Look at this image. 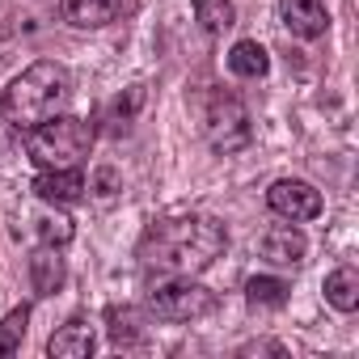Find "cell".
<instances>
[{"instance_id":"ac0fdd59","label":"cell","mask_w":359,"mask_h":359,"mask_svg":"<svg viewBox=\"0 0 359 359\" xmlns=\"http://www.w3.org/2000/svg\"><path fill=\"white\" fill-rule=\"evenodd\" d=\"M26 325H30V309H26V304H22V309H13L5 321H0V355H13V351L22 346Z\"/></svg>"},{"instance_id":"30bf717a","label":"cell","mask_w":359,"mask_h":359,"mask_svg":"<svg viewBox=\"0 0 359 359\" xmlns=\"http://www.w3.org/2000/svg\"><path fill=\"white\" fill-rule=\"evenodd\" d=\"M47 355L51 359H89L93 355V325L85 317L64 321L51 338H47Z\"/></svg>"},{"instance_id":"3957f363","label":"cell","mask_w":359,"mask_h":359,"mask_svg":"<svg viewBox=\"0 0 359 359\" xmlns=\"http://www.w3.org/2000/svg\"><path fill=\"white\" fill-rule=\"evenodd\" d=\"M93 148V123L76 114H51L34 127H26V156L39 169H72Z\"/></svg>"},{"instance_id":"7a4b0ae2","label":"cell","mask_w":359,"mask_h":359,"mask_svg":"<svg viewBox=\"0 0 359 359\" xmlns=\"http://www.w3.org/2000/svg\"><path fill=\"white\" fill-rule=\"evenodd\" d=\"M68 93H72L68 68L55 64V60H39V64H30L22 76L9 81L5 97H0V110H5V118H9L13 127L26 131V127L51 118V114L68 102Z\"/></svg>"},{"instance_id":"9a60e30c","label":"cell","mask_w":359,"mask_h":359,"mask_svg":"<svg viewBox=\"0 0 359 359\" xmlns=\"http://www.w3.org/2000/svg\"><path fill=\"white\" fill-rule=\"evenodd\" d=\"M325 300L338 313H355L359 309V275H355V266H338V271L325 275Z\"/></svg>"},{"instance_id":"ba28073f","label":"cell","mask_w":359,"mask_h":359,"mask_svg":"<svg viewBox=\"0 0 359 359\" xmlns=\"http://www.w3.org/2000/svg\"><path fill=\"white\" fill-rule=\"evenodd\" d=\"M43 203H81L85 199V173L72 165V169H43L30 187Z\"/></svg>"},{"instance_id":"5bb4252c","label":"cell","mask_w":359,"mask_h":359,"mask_svg":"<svg viewBox=\"0 0 359 359\" xmlns=\"http://www.w3.org/2000/svg\"><path fill=\"white\" fill-rule=\"evenodd\" d=\"M229 68H233L237 76H245V81H258V76H266L271 55H266V47H262L258 39H241V43H233V51H229Z\"/></svg>"},{"instance_id":"7c38bea8","label":"cell","mask_w":359,"mask_h":359,"mask_svg":"<svg viewBox=\"0 0 359 359\" xmlns=\"http://www.w3.org/2000/svg\"><path fill=\"white\" fill-rule=\"evenodd\" d=\"M118 18V0H64V22L76 30H102Z\"/></svg>"},{"instance_id":"2e32d148","label":"cell","mask_w":359,"mask_h":359,"mask_svg":"<svg viewBox=\"0 0 359 359\" xmlns=\"http://www.w3.org/2000/svg\"><path fill=\"white\" fill-rule=\"evenodd\" d=\"M287 296H292L287 279H275V275H254V279L245 283V300H250L254 309H283Z\"/></svg>"},{"instance_id":"8992f818","label":"cell","mask_w":359,"mask_h":359,"mask_svg":"<svg viewBox=\"0 0 359 359\" xmlns=\"http://www.w3.org/2000/svg\"><path fill=\"white\" fill-rule=\"evenodd\" d=\"M266 203H271L275 216H283V220H292V224H300V220H317V216L325 212L321 195H317L309 182H300V177H279V182H271Z\"/></svg>"},{"instance_id":"9c48e42d","label":"cell","mask_w":359,"mask_h":359,"mask_svg":"<svg viewBox=\"0 0 359 359\" xmlns=\"http://www.w3.org/2000/svg\"><path fill=\"white\" fill-rule=\"evenodd\" d=\"M279 18L296 39H321L330 26V13L321 0H279Z\"/></svg>"},{"instance_id":"52a82bcc","label":"cell","mask_w":359,"mask_h":359,"mask_svg":"<svg viewBox=\"0 0 359 359\" xmlns=\"http://www.w3.org/2000/svg\"><path fill=\"white\" fill-rule=\"evenodd\" d=\"M258 250H262V258H266L271 266H300L304 254H309V241H304V233H300L296 224H271V229L262 233Z\"/></svg>"},{"instance_id":"4fadbf2b","label":"cell","mask_w":359,"mask_h":359,"mask_svg":"<svg viewBox=\"0 0 359 359\" xmlns=\"http://www.w3.org/2000/svg\"><path fill=\"white\" fill-rule=\"evenodd\" d=\"M106 334H110L114 346H135V342H144V338H148V330H144V313L131 309V304H114V309H106Z\"/></svg>"},{"instance_id":"277c9868","label":"cell","mask_w":359,"mask_h":359,"mask_svg":"<svg viewBox=\"0 0 359 359\" xmlns=\"http://www.w3.org/2000/svg\"><path fill=\"white\" fill-rule=\"evenodd\" d=\"M203 135L216 152H241L250 140H254V127H250V110L237 93H224L216 89L208 97V110H203Z\"/></svg>"},{"instance_id":"e0dca14e","label":"cell","mask_w":359,"mask_h":359,"mask_svg":"<svg viewBox=\"0 0 359 359\" xmlns=\"http://www.w3.org/2000/svg\"><path fill=\"white\" fill-rule=\"evenodd\" d=\"M195 18L208 34H224V30H233L237 9H233V0H195Z\"/></svg>"},{"instance_id":"6da1fadb","label":"cell","mask_w":359,"mask_h":359,"mask_svg":"<svg viewBox=\"0 0 359 359\" xmlns=\"http://www.w3.org/2000/svg\"><path fill=\"white\" fill-rule=\"evenodd\" d=\"M229 250V233L216 216L203 212H187V216H169L156 220L144 241H140V258L144 266H156L165 275H199L208 271L220 254Z\"/></svg>"},{"instance_id":"8fae6325","label":"cell","mask_w":359,"mask_h":359,"mask_svg":"<svg viewBox=\"0 0 359 359\" xmlns=\"http://www.w3.org/2000/svg\"><path fill=\"white\" fill-rule=\"evenodd\" d=\"M64 279H68V266L60 258V245L34 250V258H30V283H34V292L39 296H55L64 287Z\"/></svg>"},{"instance_id":"d6986e66","label":"cell","mask_w":359,"mask_h":359,"mask_svg":"<svg viewBox=\"0 0 359 359\" xmlns=\"http://www.w3.org/2000/svg\"><path fill=\"white\" fill-rule=\"evenodd\" d=\"M34 229H39V241L43 245H68L72 241V220L68 216H55V212H47V216H39L34 220Z\"/></svg>"},{"instance_id":"5b68a950","label":"cell","mask_w":359,"mask_h":359,"mask_svg":"<svg viewBox=\"0 0 359 359\" xmlns=\"http://www.w3.org/2000/svg\"><path fill=\"white\" fill-rule=\"evenodd\" d=\"M148 313L156 321H169V325H187V321H199V317L216 313V292L191 283V275L173 279V283H156L148 292Z\"/></svg>"},{"instance_id":"ffe728a7","label":"cell","mask_w":359,"mask_h":359,"mask_svg":"<svg viewBox=\"0 0 359 359\" xmlns=\"http://www.w3.org/2000/svg\"><path fill=\"white\" fill-rule=\"evenodd\" d=\"M250 351H271V355H283V346H279V342H250V346H241V355H250Z\"/></svg>"}]
</instances>
